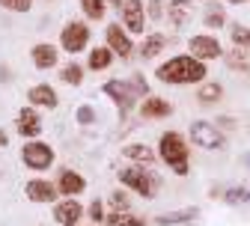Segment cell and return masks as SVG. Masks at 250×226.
<instances>
[{"instance_id": "obj_1", "label": "cell", "mask_w": 250, "mask_h": 226, "mask_svg": "<svg viewBox=\"0 0 250 226\" xmlns=\"http://www.w3.org/2000/svg\"><path fill=\"white\" fill-rule=\"evenodd\" d=\"M155 78L161 83H170V86H188V83H203V78H208V69L197 57L179 54V57H170L167 62H161Z\"/></svg>"}, {"instance_id": "obj_2", "label": "cell", "mask_w": 250, "mask_h": 226, "mask_svg": "<svg viewBox=\"0 0 250 226\" xmlns=\"http://www.w3.org/2000/svg\"><path fill=\"white\" fill-rule=\"evenodd\" d=\"M102 89H104V95H110L116 102L119 116H128L131 107H137L140 99H149V83H146L143 75H131L128 81H107Z\"/></svg>"}, {"instance_id": "obj_3", "label": "cell", "mask_w": 250, "mask_h": 226, "mask_svg": "<svg viewBox=\"0 0 250 226\" xmlns=\"http://www.w3.org/2000/svg\"><path fill=\"white\" fill-rule=\"evenodd\" d=\"M158 158L167 164V170H173L176 176H188V173H191V149H188V140L179 131H164L161 134Z\"/></svg>"}, {"instance_id": "obj_4", "label": "cell", "mask_w": 250, "mask_h": 226, "mask_svg": "<svg viewBox=\"0 0 250 226\" xmlns=\"http://www.w3.org/2000/svg\"><path fill=\"white\" fill-rule=\"evenodd\" d=\"M116 176H119V182L125 187H131L137 197H143V200H155V193H158V187H161V179L155 176L149 167L143 170V167L131 164V167H122Z\"/></svg>"}, {"instance_id": "obj_5", "label": "cell", "mask_w": 250, "mask_h": 226, "mask_svg": "<svg viewBox=\"0 0 250 226\" xmlns=\"http://www.w3.org/2000/svg\"><path fill=\"white\" fill-rule=\"evenodd\" d=\"M188 137H191L194 146H200V149H206V152H221V149L227 146L224 131H221L214 122H206V119L191 122V128H188Z\"/></svg>"}, {"instance_id": "obj_6", "label": "cell", "mask_w": 250, "mask_h": 226, "mask_svg": "<svg viewBox=\"0 0 250 226\" xmlns=\"http://www.w3.org/2000/svg\"><path fill=\"white\" fill-rule=\"evenodd\" d=\"M89 45V27L86 21H69L60 30V48L66 54H81Z\"/></svg>"}, {"instance_id": "obj_7", "label": "cell", "mask_w": 250, "mask_h": 226, "mask_svg": "<svg viewBox=\"0 0 250 226\" xmlns=\"http://www.w3.org/2000/svg\"><path fill=\"white\" fill-rule=\"evenodd\" d=\"M21 161H24V167L36 170V173L48 170L54 164V149L48 143H42V140H27L24 149H21Z\"/></svg>"}, {"instance_id": "obj_8", "label": "cell", "mask_w": 250, "mask_h": 226, "mask_svg": "<svg viewBox=\"0 0 250 226\" xmlns=\"http://www.w3.org/2000/svg\"><path fill=\"white\" fill-rule=\"evenodd\" d=\"M188 51L191 57H197L200 62H208V60H224V45L217 42V36H208V33H197L188 39Z\"/></svg>"}, {"instance_id": "obj_9", "label": "cell", "mask_w": 250, "mask_h": 226, "mask_svg": "<svg viewBox=\"0 0 250 226\" xmlns=\"http://www.w3.org/2000/svg\"><path fill=\"white\" fill-rule=\"evenodd\" d=\"M146 6H143V0H125L122 3V27L128 30V33H140L143 36V30H146Z\"/></svg>"}, {"instance_id": "obj_10", "label": "cell", "mask_w": 250, "mask_h": 226, "mask_svg": "<svg viewBox=\"0 0 250 226\" xmlns=\"http://www.w3.org/2000/svg\"><path fill=\"white\" fill-rule=\"evenodd\" d=\"M104 36H107V48H110L113 54H119L122 60H128V57L134 54V42H131V36H128V30L119 27L116 21H113V24H107Z\"/></svg>"}, {"instance_id": "obj_11", "label": "cell", "mask_w": 250, "mask_h": 226, "mask_svg": "<svg viewBox=\"0 0 250 226\" xmlns=\"http://www.w3.org/2000/svg\"><path fill=\"white\" fill-rule=\"evenodd\" d=\"M15 128H18L21 137L36 140L42 134V116L36 113V107H21L18 110V119H15Z\"/></svg>"}, {"instance_id": "obj_12", "label": "cell", "mask_w": 250, "mask_h": 226, "mask_svg": "<svg viewBox=\"0 0 250 226\" xmlns=\"http://www.w3.org/2000/svg\"><path fill=\"white\" fill-rule=\"evenodd\" d=\"M57 185H51L48 179H30L27 185H24V197L30 200V203H54L57 200Z\"/></svg>"}, {"instance_id": "obj_13", "label": "cell", "mask_w": 250, "mask_h": 226, "mask_svg": "<svg viewBox=\"0 0 250 226\" xmlns=\"http://www.w3.org/2000/svg\"><path fill=\"white\" fill-rule=\"evenodd\" d=\"M194 18V0H167V21L176 30H185Z\"/></svg>"}, {"instance_id": "obj_14", "label": "cell", "mask_w": 250, "mask_h": 226, "mask_svg": "<svg viewBox=\"0 0 250 226\" xmlns=\"http://www.w3.org/2000/svg\"><path fill=\"white\" fill-rule=\"evenodd\" d=\"M27 102H30V107H48V110H54V107L60 104L57 89H54V86H48V83H36V86H30V89H27Z\"/></svg>"}, {"instance_id": "obj_15", "label": "cell", "mask_w": 250, "mask_h": 226, "mask_svg": "<svg viewBox=\"0 0 250 226\" xmlns=\"http://www.w3.org/2000/svg\"><path fill=\"white\" fill-rule=\"evenodd\" d=\"M81 217H83V205L78 200H62L54 205V220L60 226H78Z\"/></svg>"}, {"instance_id": "obj_16", "label": "cell", "mask_w": 250, "mask_h": 226, "mask_svg": "<svg viewBox=\"0 0 250 226\" xmlns=\"http://www.w3.org/2000/svg\"><path fill=\"white\" fill-rule=\"evenodd\" d=\"M173 113V104L161 95H149V99L140 102V116L143 119H167Z\"/></svg>"}, {"instance_id": "obj_17", "label": "cell", "mask_w": 250, "mask_h": 226, "mask_svg": "<svg viewBox=\"0 0 250 226\" xmlns=\"http://www.w3.org/2000/svg\"><path fill=\"white\" fill-rule=\"evenodd\" d=\"M83 187H86V179H83L81 173H75V170H62V173H60L57 190L62 193V197H69V200H75L78 193H83Z\"/></svg>"}, {"instance_id": "obj_18", "label": "cell", "mask_w": 250, "mask_h": 226, "mask_svg": "<svg viewBox=\"0 0 250 226\" xmlns=\"http://www.w3.org/2000/svg\"><path fill=\"white\" fill-rule=\"evenodd\" d=\"M200 217V208L197 205H188V208H176V211H164L155 217L158 226H185V223H194Z\"/></svg>"}, {"instance_id": "obj_19", "label": "cell", "mask_w": 250, "mask_h": 226, "mask_svg": "<svg viewBox=\"0 0 250 226\" xmlns=\"http://www.w3.org/2000/svg\"><path fill=\"white\" fill-rule=\"evenodd\" d=\"M30 57H33V66H36V69H42V72H45V69H54V66H57V60H60L57 48H54V45H48V42L33 45Z\"/></svg>"}, {"instance_id": "obj_20", "label": "cell", "mask_w": 250, "mask_h": 226, "mask_svg": "<svg viewBox=\"0 0 250 226\" xmlns=\"http://www.w3.org/2000/svg\"><path fill=\"white\" fill-rule=\"evenodd\" d=\"M164 48H167V36L155 30V33H149V36L140 42V57H143V60H155L158 54H164Z\"/></svg>"}, {"instance_id": "obj_21", "label": "cell", "mask_w": 250, "mask_h": 226, "mask_svg": "<svg viewBox=\"0 0 250 226\" xmlns=\"http://www.w3.org/2000/svg\"><path fill=\"white\" fill-rule=\"evenodd\" d=\"M122 155L128 158V161H134L137 167H149L152 161H155V152H152L146 143H128V146L122 149Z\"/></svg>"}, {"instance_id": "obj_22", "label": "cell", "mask_w": 250, "mask_h": 226, "mask_svg": "<svg viewBox=\"0 0 250 226\" xmlns=\"http://www.w3.org/2000/svg\"><path fill=\"white\" fill-rule=\"evenodd\" d=\"M221 99H224V86H221V83H214V81L200 83V89H197V102H200L203 107H211V104H217Z\"/></svg>"}, {"instance_id": "obj_23", "label": "cell", "mask_w": 250, "mask_h": 226, "mask_svg": "<svg viewBox=\"0 0 250 226\" xmlns=\"http://www.w3.org/2000/svg\"><path fill=\"white\" fill-rule=\"evenodd\" d=\"M113 57H116V54H113L107 45H104V48H92L89 57H86V66H89L92 72H104L110 62H113Z\"/></svg>"}, {"instance_id": "obj_24", "label": "cell", "mask_w": 250, "mask_h": 226, "mask_svg": "<svg viewBox=\"0 0 250 226\" xmlns=\"http://www.w3.org/2000/svg\"><path fill=\"white\" fill-rule=\"evenodd\" d=\"M224 62L232 69V72H250V51H241V48H232L224 54Z\"/></svg>"}, {"instance_id": "obj_25", "label": "cell", "mask_w": 250, "mask_h": 226, "mask_svg": "<svg viewBox=\"0 0 250 226\" xmlns=\"http://www.w3.org/2000/svg\"><path fill=\"white\" fill-rule=\"evenodd\" d=\"M104 226H149L143 217L131 214V211H110L104 217Z\"/></svg>"}, {"instance_id": "obj_26", "label": "cell", "mask_w": 250, "mask_h": 226, "mask_svg": "<svg viewBox=\"0 0 250 226\" xmlns=\"http://www.w3.org/2000/svg\"><path fill=\"white\" fill-rule=\"evenodd\" d=\"M229 42L232 48H241V51H250V27L247 24H229Z\"/></svg>"}, {"instance_id": "obj_27", "label": "cell", "mask_w": 250, "mask_h": 226, "mask_svg": "<svg viewBox=\"0 0 250 226\" xmlns=\"http://www.w3.org/2000/svg\"><path fill=\"white\" fill-rule=\"evenodd\" d=\"M60 81L62 83H69V86H81L83 83V66H81V62H66V66H62L60 69Z\"/></svg>"}, {"instance_id": "obj_28", "label": "cell", "mask_w": 250, "mask_h": 226, "mask_svg": "<svg viewBox=\"0 0 250 226\" xmlns=\"http://www.w3.org/2000/svg\"><path fill=\"white\" fill-rule=\"evenodd\" d=\"M203 24H206V30H221L227 24V12L221 6H208V12L203 15Z\"/></svg>"}, {"instance_id": "obj_29", "label": "cell", "mask_w": 250, "mask_h": 226, "mask_svg": "<svg viewBox=\"0 0 250 226\" xmlns=\"http://www.w3.org/2000/svg\"><path fill=\"white\" fill-rule=\"evenodd\" d=\"M81 9L89 21H102L107 6H104V0H81Z\"/></svg>"}, {"instance_id": "obj_30", "label": "cell", "mask_w": 250, "mask_h": 226, "mask_svg": "<svg viewBox=\"0 0 250 226\" xmlns=\"http://www.w3.org/2000/svg\"><path fill=\"white\" fill-rule=\"evenodd\" d=\"M107 205L113 211H131V203H128V193H125V190H113L107 197Z\"/></svg>"}, {"instance_id": "obj_31", "label": "cell", "mask_w": 250, "mask_h": 226, "mask_svg": "<svg viewBox=\"0 0 250 226\" xmlns=\"http://www.w3.org/2000/svg\"><path fill=\"white\" fill-rule=\"evenodd\" d=\"M224 200H227L229 205H238V203H250V190H247L244 185H238V187H229Z\"/></svg>"}, {"instance_id": "obj_32", "label": "cell", "mask_w": 250, "mask_h": 226, "mask_svg": "<svg viewBox=\"0 0 250 226\" xmlns=\"http://www.w3.org/2000/svg\"><path fill=\"white\" fill-rule=\"evenodd\" d=\"M0 6L9 9V12H30L33 0H0Z\"/></svg>"}, {"instance_id": "obj_33", "label": "cell", "mask_w": 250, "mask_h": 226, "mask_svg": "<svg viewBox=\"0 0 250 226\" xmlns=\"http://www.w3.org/2000/svg\"><path fill=\"white\" fill-rule=\"evenodd\" d=\"M86 211H89V220H96V223H104V217H107V214H104V203H102V200H92Z\"/></svg>"}, {"instance_id": "obj_34", "label": "cell", "mask_w": 250, "mask_h": 226, "mask_svg": "<svg viewBox=\"0 0 250 226\" xmlns=\"http://www.w3.org/2000/svg\"><path fill=\"white\" fill-rule=\"evenodd\" d=\"M146 15L152 18V21H161L167 12H164V6H161V0H146Z\"/></svg>"}, {"instance_id": "obj_35", "label": "cell", "mask_w": 250, "mask_h": 226, "mask_svg": "<svg viewBox=\"0 0 250 226\" xmlns=\"http://www.w3.org/2000/svg\"><path fill=\"white\" fill-rule=\"evenodd\" d=\"M75 116H78V122H81V125H92V122H96V110H92L89 104H81Z\"/></svg>"}, {"instance_id": "obj_36", "label": "cell", "mask_w": 250, "mask_h": 226, "mask_svg": "<svg viewBox=\"0 0 250 226\" xmlns=\"http://www.w3.org/2000/svg\"><path fill=\"white\" fill-rule=\"evenodd\" d=\"M214 125H221V128H235L238 122H235L232 116H221V119H214Z\"/></svg>"}, {"instance_id": "obj_37", "label": "cell", "mask_w": 250, "mask_h": 226, "mask_svg": "<svg viewBox=\"0 0 250 226\" xmlns=\"http://www.w3.org/2000/svg\"><path fill=\"white\" fill-rule=\"evenodd\" d=\"M6 143H9V137H6V131H3V128H0V149H3Z\"/></svg>"}, {"instance_id": "obj_38", "label": "cell", "mask_w": 250, "mask_h": 226, "mask_svg": "<svg viewBox=\"0 0 250 226\" xmlns=\"http://www.w3.org/2000/svg\"><path fill=\"white\" fill-rule=\"evenodd\" d=\"M229 6H241V3H247V0H227Z\"/></svg>"}, {"instance_id": "obj_39", "label": "cell", "mask_w": 250, "mask_h": 226, "mask_svg": "<svg viewBox=\"0 0 250 226\" xmlns=\"http://www.w3.org/2000/svg\"><path fill=\"white\" fill-rule=\"evenodd\" d=\"M122 3H125V0H110V6H116V9H119Z\"/></svg>"}, {"instance_id": "obj_40", "label": "cell", "mask_w": 250, "mask_h": 226, "mask_svg": "<svg viewBox=\"0 0 250 226\" xmlns=\"http://www.w3.org/2000/svg\"><path fill=\"white\" fill-rule=\"evenodd\" d=\"M247 164H250V152H247Z\"/></svg>"}, {"instance_id": "obj_41", "label": "cell", "mask_w": 250, "mask_h": 226, "mask_svg": "<svg viewBox=\"0 0 250 226\" xmlns=\"http://www.w3.org/2000/svg\"><path fill=\"white\" fill-rule=\"evenodd\" d=\"M208 3H214V0H208Z\"/></svg>"}, {"instance_id": "obj_42", "label": "cell", "mask_w": 250, "mask_h": 226, "mask_svg": "<svg viewBox=\"0 0 250 226\" xmlns=\"http://www.w3.org/2000/svg\"><path fill=\"white\" fill-rule=\"evenodd\" d=\"M92 226H96V223H92Z\"/></svg>"}]
</instances>
